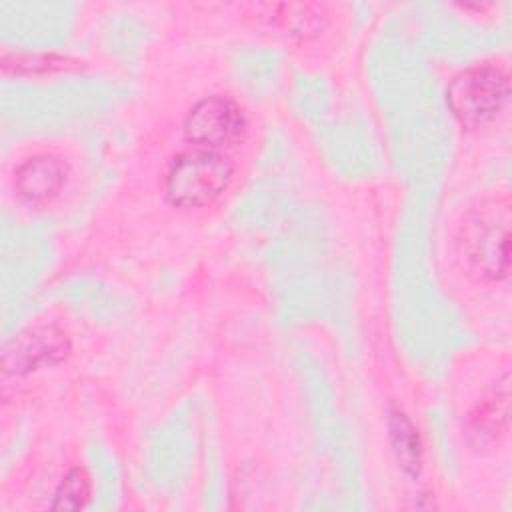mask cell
<instances>
[{
	"label": "cell",
	"instance_id": "cell-5",
	"mask_svg": "<svg viewBox=\"0 0 512 512\" xmlns=\"http://www.w3.org/2000/svg\"><path fill=\"white\" fill-rule=\"evenodd\" d=\"M66 182V166L54 156H34L22 162L14 172V188L26 202H48Z\"/></svg>",
	"mask_w": 512,
	"mask_h": 512
},
{
	"label": "cell",
	"instance_id": "cell-7",
	"mask_svg": "<svg viewBox=\"0 0 512 512\" xmlns=\"http://www.w3.org/2000/svg\"><path fill=\"white\" fill-rule=\"evenodd\" d=\"M64 340L62 334L54 332L52 328L32 330L30 334L22 336L18 342L14 340L12 348L4 354V368L12 372L36 368L40 362H50L52 358H60L64 354Z\"/></svg>",
	"mask_w": 512,
	"mask_h": 512
},
{
	"label": "cell",
	"instance_id": "cell-3",
	"mask_svg": "<svg viewBox=\"0 0 512 512\" xmlns=\"http://www.w3.org/2000/svg\"><path fill=\"white\" fill-rule=\"evenodd\" d=\"M510 82L504 70L476 66L458 74L448 86V106L466 126L492 122L508 102Z\"/></svg>",
	"mask_w": 512,
	"mask_h": 512
},
{
	"label": "cell",
	"instance_id": "cell-1",
	"mask_svg": "<svg viewBox=\"0 0 512 512\" xmlns=\"http://www.w3.org/2000/svg\"><path fill=\"white\" fill-rule=\"evenodd\" d=\"M460 252L470 272L498 282L510 268V214L508 204L494 200L476 208L460 236Z\"/></svg>",
	"mask_w": 512,
	"mask_h": 512
},
{
	"label": "cell",
	"instance_id": "cell-6",
	"mask_svg": "<svg viewBox=\"0 0 512 512\" xmlns=\"http://www.w3.org/2000/svg\"><path fill=\"white\" fill-rule=\"evenodd\" d=\"M510 390L508 376L502 378L470 412L468 436L476 446H490L508 426Z\"/></svg>",
	"mask_w": 512,
	"mask_h": 512
},
{
	"label": "cell",
	"instance_id": "cell-4",
	"mask_svg": "<svg viewBox=\"0 0 512 512\" xmlns=\"http://www.w3.org/2000/svg\"><path fill=\"white\" fill-rule=\"evenodd\" d=\"M242 108L226 96L200 100L184 120V134L200 148L216 150L236 142L244 132Z\"/></svg>",
	"mask_w": 512,
	"mask_h": 512
},
{
	"label": "cell",
	"instance_id": "cell-9",
	"mask_svg": "<svg viewBox=\"0 0 512 512\" xmlns=\"http://www.w3.org/2000/svg\"><path fill=\"white\" fill-rule=\"evenodd\" d=\"M90 496V480L82 468H72L54 494V510H78Z\"/></svg>",
	"mask_w": 512,
	"mask_h": 512
},
{
	"label": "cell",
	"instance_id": "cell-2",
	"mask_svg": "<svg viewBox=\"0 0 512 512\" xmlns=\"http://www.w3.org/2000/svg\"><path fill=\"white\" fill-rule=\"evenodd\" d=\"M232 178L228 156L196 148L178 154L166 174V194L176 206H204L216 200Z\"/></svg>",
	"mask_w": 512,
	"mask_h": 512
},
{
	"label": "cell",
	"instance_id": "cell-8",
	"mask_svg": "<svg viewBox=\"0 0 512 512\" xmlns=\"http://www.w3.org/2000/svg\"><path fill=\"white\" fill-rule=\"evenodd\" d=\"M390 440L402 468L410 474H418L420 456H422L418 430L402 412L390 414Z\"/></svg>",
	"mask_w": 512,
	"mask_h": 512
}]
</instances>
